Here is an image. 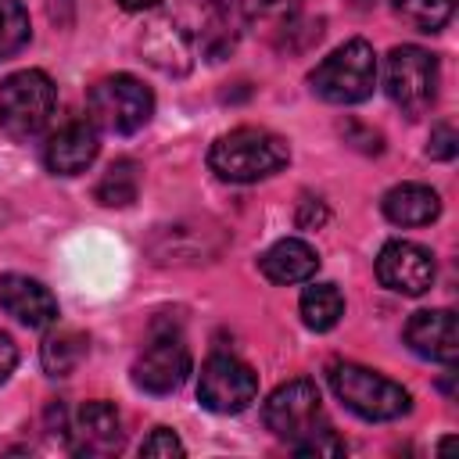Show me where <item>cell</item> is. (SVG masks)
<instances>
[{
  "mask_svg": "<svg viewBox=\"0 0 459 459\" xmlns=\"http://www.w3.org/2000/svg\"><path fill=\"white\" fill-rule=\"evenodd\" d=\"M308 82L312 93L326 104H359L377 86V54L366 39H348L316 65Z\"/></svg>",
  "mask_w": 459,
  "mask_h": 459,
  "instance_id": "obj_3",
  "label": "cell"
},
{
  "mask_svg": "<svg viewBox=\"0 0 459 459\" xmlns=\"http://www.w3.org/2000/svg\"><path fill=\"white\" fill-rule=\"evenodd\" d=\"M86 108H90V122L104 133H115V136H129L136 129H143L154 115V93L136 79V75H108L100 79L90 97H86Z\"/></svg>",
  "mask_w": 459,
  "mask_h": 459,
  "instance_id": "obj_5",
  "label": "cell"
},
{
  "mask_svg": "<svg viewBox=\"0 0 459 459\" xmlns=\"http://www.w3.org/2000/svg\"><path fill=\"white\" fill-rule=\"evenodd\" d=\"M75 455H111L122 448V420L111 402H86L65 430Z\"/></svg>",
  "mask_w": 459,
  "mask_h": 459,
  "instance_id": "obj_11",
  "label": "cell"
},
{
  "mask_svg": "<svg viewBox=\"0 0 459 459\" xmlns=\"http://www.w3.org/2000/svg\"><path fill=\"white\" fill-rule=\"evenodd\" d=\"M190 377V351L179 337L158 333L133 362V384L147 394H172Z\"/></svg>",
  "mask_w": 459,
  "mask_h": 459,
  "instance_id": "obj_10",
  "label": "cell"
},
{
  "mask_svg": "<svg viewBox=\"0 0 459 459\" xmlns=\"http://www.w3.org/2000/svg\"><path fill=\"white\" fill-rule=\"evenodd\" d=\"M126 11H147V7H154V4H161V0H118Z\"/></svg>",
  "mask_w": 459,
  "mask_h": 459,
  "instance_id": "obj_27",
  "label": "cell"
},
{
  "mask_svg": "<svg viewBox=\"0 0 459 459\" xmlns=\"http://www.w3.org/2000/svg\"><path fill=\"white\" fill-rule=\"evenodd\" d=\"M405 344L430 362L452 366L459 359V323L452 308H423L405 323Z\"/></svg>",
  "mask_w": 459,
  "mask_h": 459,
  "instance_id": "obj_12",
  "label": "cell"
},
{
  "mask_svg": "<svg viewBox=\"0 0 459 459\" xmlns=\"http://www.w3.org/2000/svg\"><path fill=\"white\" fill-rule=\"evenodd\" d=\"M97 151H100L97 126H93V122H68V126H61V129L47 140L43 161H47V169L57 172V176H79L82 169L93 165Z\"/></svg>",
  "mask_w": 459,
  "mask_h": 459,
  "instance_id": "obj_14",
  "label": "cell"
},
{
  "mask_svg": "<svg viewBox=\"0 0 459 459\" xmlns=\"http://www.w3.org/2000/svg\"><path fill=\"white\" fill-rule=\"evenodd\" d=\"M29 43V14L18 0H0V61Z\"/></svg>",
  "mask_w": 459,
  "mask_h": 459,
  "instance_id": "obj_22",
  "label": "cell"
},
{
  "mask_svg": "<svg viewBox=\"0 0 459 459\" xmlns=\"http://www.w3.org/2000/svg\"><path fill=\"white\" fill-rule=\"evenodd\" d=\"M233 4L251 22H290L301 7V0H233Z\"/></svg>",
  "mask_w": 459,
  "mask_h": 459,
  "instance_id": "obj_23",
  "label": "cell"
},
{
  "mask_svg": "<svg viewBox=\"0 0 459 459\" xmlns=\"http://www.w3.org/2000/svg\"><path fill=\"white\" fill-rule=\"evenodd\" d=\"M54 108H57V86L39 68L11 72L0 82V126L18 140L39 136Z\"/></svg>",
  "mask_w": 459,
  "mask_h": 459,
  "instance_id": "obj_4",
  "label": "cell"
},
{
  "mask_svg": "<svg viewBox=\"0 0 459 459\" xmlns=\"http://www.w3.org/2000/svg\"><path fill=\"white\" fill-rule=\"evenodd\" d=\"M394 11L420 32H437L455 14V0H394Z\"/></svg>",
  "mask_w": 459,
  "mask_h": 459,
  "instance_id": "obj_21",
  "label": "cell"
},
{
  "mask_svg": "<svg viewBox=\"0 0 459 459\" xmlns=\"http://www.w3.org/2000/svg\"><path fill=\"white\" fill-rule=\"evenodd\" d=\"M258 269L269 283H280V287H290V283H305L316 276L319 269V255L312 244L298 240V237H283L276 240L262 258H258Z\"/></svg>",
  "mask_w": 459,
  "mask_h": 459,
  "instance_id": "obj_15",
  "label": "cell"
},
{
  "mask_svg": "<svg viewBox=\"0 0 459 459\" xmlns=\"http://www.w3.org/2000/svg\"><path fill=\"white\" fill-rule=\"evenodd\" d=\"M258 394V373L237 355H208L197 377V398L219 416L244 412Z\"/></svg>",
  "mask_w": 459,
  "mask_h": 459,
  "instance_id": "obj_8",
  "label": "cell"
},
{
  "mask_svg": "<svg viewBox=\"0 0 459 459\" xmlns=\"http://www.w3.org/2000/svg\"><path fill=\"white\" fill-rule=\"evenodd\" d=\"M39 359H43V369L50 377H68L86 359V337L79 330H57L43 341Z\"/></svg>",
  "mask_w": 459,
  "mask_h": 459,
  "instance_id": "obj_20",
  "label": "cell"
},
{
  "mask_svg": "<svg viewBox=\"0 0 459 459\" xmlns=\"http://www.w3.org/2000/svg\"><path fill=\"white\" fill-rule=\"evenodd\" d=\"M384 215L394 226H427L441 215V197L423 183H402L384 194Z\"/></svg>",
  "mask_w": 459,
  "mask_h": 459,
  "instance_id": "obj_16",
  "label": "cell"
},
{
  "mask_svg": "<svg viewBox=\"0 0 459 459\" xmlns=\"http://www.w3.org/2000/svg\"><path fill=\"white\" fill-rule=\"evenodd\" d=\"M298 308H301L305 326L323 333V330H333L337 319L344 316V298H341V290L333 283H308L301 290V305Z\"/></svg>",
  "mask_w": 459,
  "mask_h": 459,
  "instance_id": "obj_18",
  "label": "cell"
},
{
  "mask_svg": "<svg viewBox=\"0 0 459 459\" xmlns=\"http://www.w3.org/2000/svg\"><path fill=\"white\" fill-rule=\"evenodd\" d=\"M455 151H459V136H455V129H452L448 122L434 126L430 143H427V154L437 158V161H448V158H455Z\"/></svg>",
  "mask_w": 459,
  "mask_h": 459,
  "instance_id": "obj_25",
  "label": "cell"
},
{
  "mask_svg": "<svg viewBox=\"0 0 459 459\" xmlns=\"http://www.w3.org/2000/svg\"><path fill=\"white\" fill-rule=\"evenodd\" d=\"M140 194V165L133 158H118L108 165V172L97 183V201L108 208H126Z\"/></svg>",
  "mask_w": 459,
  "mask_h": 459,
  "instance_id": "obj_19",
  "label": "cell"
},
{
  "mask_svg": "<svg viewBox=\"0 0 459 459\" xmlns=\"http://www.w3.org/2000/svg\"><path fill=\"white\" fill-rule=\"evenodd\" d=\"M330 377V387L333 394L362 420H373V423H384V420H398L409 412L412 398L402 384H394L391 377L369 369V366H359V362H333L326 369Z\"/></svg>",
  "mask_w": 459,
  "mask_h": 459,
  "instance_id": "obj_2",
  "label": "cell"
},
{
  "mask_svg": "<svg viewBox=\"0 0 459 459\" xmlns=\"http://www.w3.org/2000/svg\"><path fill=\"white\" fill-rule=\"evenodd\" d=\"M140 47H143L147 61L158 65L161 72H186L190 68V43L172 22H154L151 32L140 39Z\"/></svg>",
  "mask_w": 459,
  "mask_h": 459,
  "instance_id": "obj_17",
  "label": "cell"
},
{
  "mask_svg": "<svg viewBox=\"0 0 459 459\" xmlns=\"http://www.w3.org/2000/svg\"><path fill=\"white\" fill-rule=\"evenodd\" d=\"M262 416H265V427H269L280 441H287L290 448H301L308 437H316V434H323V430L330 427V423L323 420L319 391H316V384L305 380V377L280 384V387L269 394Z\"/></svg>",
  "mask_w": 459,
  "mask_h": 459,
  "instance_id": "obj_6",
  "label": "cell"
},
{
  "mask_svg": "<svg viewBox=\"0 0 459 459\" xmlns=\"http://www.w3.org/2000/svg\"><path fill=\"white\" fill-rule=\"evenodd\" d=\"M0 308L14 316L18 323H25L29 330H43L57 323V298L39 280L22 276V273L0 276Z\"/></svg>",
  "mask_w": 459,
  "mask_h": 459,
  "instance_id": "obj_13",
  "label": "cell"
},
{
  "mask_svg": "<svg viewBox=\"0 0 459 459\" xmlns=\"http://www.w3.org/2000/svg\"><path fill=\"white\" fill-rule=\"evenodd\" d=\"M377 276L387 290L405 294V298H420L434 287V255L412 240H387L377 255Z\"/></svg>",
  "mask_w": 459,
  "mask_h": 459,
  "instance_id": "obj_9",
  "label": "cell"
},
{
  "mask_svg": "<svg viewBox=\"0 0 459 459\" xmlns=\"http://www.w3.org/2000/svg\"><path fill=\"white\" fill-rule=\"evenodd\" d=\"M183 452H186L183 441H179L169 427L151 430V437H143V445H140V455H161V459H172V455H183Z\"/></svg>",
  "mask_w": 459,
  "mask_h": 459,
  "instance_id": "obj_24",
  "label": "cell"
},
{
  "mask_svg": "<svg viewBox=\"0 0 459 459\" xmlns=\"http://www.w3.org/2000/svg\"><path fill=\"white\" fill-rule=\"evenodd\" d=\"M384 86L387 97L405 111V115H420L434 104L437 97V57L423 47H394L387 54V72H384Z\"/></svg>",
  "mask_w": 459,
  "mask_h": 459,
  "instance_id": "obj_7",
  "label": "cell"
},
{
  "mask_svg": "<svg viewBox=\"0 0 459 459\" xmlns=\"http://www.w3.org/2000/svg\"><path fill=\"white\" fill-rule=\"evenodd\" d=\"M290 161V147L258 126H240L226 136H219L208 151V165L226 183H255L273 176Z\"/></svg>",
  "mask_w": 459,
  "mask_h": 459,
  "instance_id": "obj_1",
  "label": "cell"
},
{
  "mask_svg": "<svg viewBox=\"0 0 459 459\" xmlns=\"http://www.w3.org/2000/svg\"><path fill=\"white\" fill-rule=\"evenodd\" d=\"M14 366H18V348H14L11 333H4V330H0V384L14 373Z\"/></svg>",
  "mask_w": 459,
  "mask_h": 459,
  "instance_id": "obj_26",
  "label": "cell"
}]
</instances>
